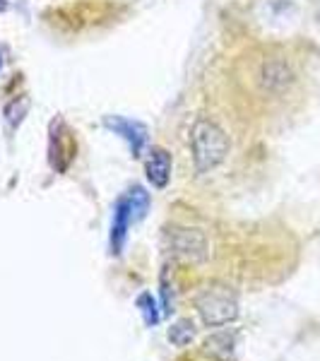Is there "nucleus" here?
<instances>
[{
	"mask_svg": "<svg viewBox=\"0 0 320 361\" xmlns=\"http://www.w3.org/2000/svg\"><path fill=\"white\" fill-rule=\"evenodd\" d=\"M168 248L176 260L185 265H200L209 258V241L200 229L178 226L168 234Z\"/></svg>",
	"mask_w": 320,
	"mask_h": 361,
	"instance_id": "5",
	"label": "nucleus"
},
{
	"mask_svg": "<svg viewBox=\"0 0 320 361\" xmlns=\"http://www.w3.org/2000/svg\"><path fill=\"white\" fill-rule=\"evenodd\" d=\"M195 340V328L190 320H178L168 328V342L173 347H188Z\"/></svg>",
	"mask_w": 320,
	"mask_h": 361,
	"instance_id": "9",
	"label": "nucleus"
},
{
	"mask_svg": "<svg viewBox=\"0 0 320 361\" xmlns=\"http://www.w3.org/2000/svg\"><path fill=\"white\" fill-rule=\"evenodd\" d=\"M296 82V73L292 63L279 54H270L260 58L258 68H255V85L265 97H282L292 90Z\"/></svg>",
	"mask_w": 320,
	"mask_h": 361,
	"instance_id": "3",
	"label": "nucleus"
},
{
	"mask_svg": "<svg viewBox=\"0 0 320 361\" xmlns=\"http://www.w3.org/2000/svg\"><path fill=\"white\" fill-rule=\"evenodd\" d=\"M106 126L111 130L121 133L128 142L133 145V152H140L142 149V142H144V128L140 123H133V121H125V118H106Z\"/></svg>",
	"mask_w": 320,
	"mask_h": 361,
	"instance_id": "8",
	"label": "nucleus"
},
{
	"mask_svg": "<svg viewBox=\"0 0 320 361\" xmlns=\"http://www.w3.org/2000/svg\"><path fill=\"white\" fill-rule=\"evenodd\" d=\"M137 306H140V313H142L144 323H147L149 328H154V325L159 323V308H156V301L152 299V294H142V296H140Z\"/></svg>",
	"mask_w": 320,
	"mask_h": 361,
	"instance_id": "10",
	"label": "nucleus"
},
{
	"mask_svg": "<svg viewBox=\"0 0 320 361\" xmlns=\"http://www.w3.org/2000/svg\"><path fill=\"white\" fill-rule=\"evenodd\" d=\"M147 202H149L147 193H144L142 188L130 190L125 197H121V200L116 202L113 224H111V250L116 255L123 250L128 226H130V222H137V219L142 217L144 209H147Z\"/></svg>",
	"mask_w": 320,
	"mask_h": 361,
	"instance_id": "4",
	"label": "nucleus"
},
{
	"mask_svg": "<svg viewBox=\"0 0 320 361\" xmlns=\"http://www.w3.org/2000/svg\"><path fill=\"white\" fill-rule=\"evenodd\" d=\"M195 308L200 313L202 323L209 328H224L238 318V299L229 287L209 284L195 299Z\"/></svg>",
	"mask_w": 320,
	"mask_h": 361,
	"instance_id": "2",
	"label": "nucleus"
},
{
	"mask_svg": "<svg viewBox=\"0 0 320 361\" xmlns=\"http://www.w3.org/2000/svg\"><path fill=\"white\" fill-rule=\"evenodd\" d=\"M188 145L193 169L200 176L212 173L217 166H222L231 149L226 130L214 118H209V116H197L193 121L188 133Z\"/></svg>",
	"mask_w": 320,
	"mask_h": 361,
	"instance_id": "1",
	"label": "nucleus"
},
{
	"mask_svg": "<svg viewBox=\"0 0 320 361\" xmlns=\"http://www.w3.org/2000/svg\"><path fill=\"white\" fill-rule=\"evenodd\" d=\"M205 354L217 361H236V335L217 333L205 340Z\"/></svg>",
	"mask_w": 320,
	"mask_h": 361,
	"instance_id": "7",
	"label": "nucleus"
},
{
	"mask_svg": "<svg viewBox=\"0 0 320 361\" xmlns=\"http://www.w3.org/2000/svg\"><path fill=\"white\" fill-rule=\"evenodd\" d=\"M147 178L154 188H164L171 178V157H168L166 149H152L147 157Z\"/></svg>",
	"mask_w": 320,
	"mask_h": 361,
	"instance_id": "6",
	"label": "nucleus"
}]
</instances>
